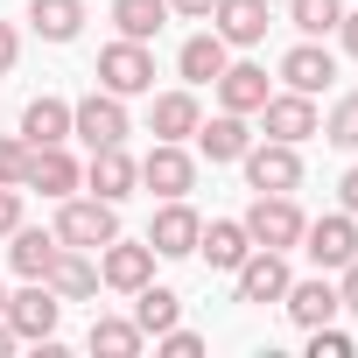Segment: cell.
Wrapping results in <instances>:
<instances>
[{
    "label": "cell",
    "mask_w": 358,
    "mask_h": 358,
    "mask_svg": "<svg viewBox=\"0 0 358 358\" xmlns=\"http://www.w3.org/2000/svg\"><path fill=\"white\" fill-rule=\"evenodd\" d=\"M246 232H253V246H274V253H288V246H302V211H295V197L288 190H260L253 204H246V218H239Z\"/></svg>",
    "instance_id": "cell-1"
},
{
    "label": "cell",
    "mask_w": 358,
    "mask_h": 358,
    "mask_svg": "<svg viewBox=\"0 0 358 358\" xmlns=\"http://www.w3.org/2000/svg\"><path fill=\"white\" fill-rule=\"evenodd\" d=\"M99 85L113 92V99H141V92H155V57H148V43H106L99 50Z\"/></svg>",
    "instance_id": "cell-2"
},
{
    "label": "cell",
    "mask_w": 358,
    "mask_h": 358,
    "mask_svg": "<svg viewBox=\"0 0 358 358\" xmlns=\"http://www.w3.org/2000/svg\"><path fill=\"white\" fill-rule=\"evenodd\" d=\"M57 239H64V246L99 253L106 239H120V218H113V204H106V197H71V204L57 211Z\"/></svg>",
    "instance_id": "cell-3"
},
{
    "label": "cell",
    "mask_w": 358,
    "mask_h": 358,
    "mask_svg": "<svg viewBox=\"0 0 358 358\" xmlns=\"http://www.w3.org/2000/svg\"><path fill=\"white\" fill-rule=\"evenodd\" d=\"M71 134H78L85 148H120V141H127V106L99 85L92 99H78V106H71Z\"/></svg>",
    "instance_id": "cell-4"
},
{
    "label": "cell",
    "mask_w": 358,
    "mask_h": 358,
    "mask_svg": "<svg viewBox=\"0 0 358 358\" xmlns=\"http://www.w3.org/2000/svg\"><path fill=\"white\" fill-rule=\"evenodd\" d=\"M197 232H204V218L183 197H162V211L148 225V246H155V260H190L197 253Z\"/></svg>",
    "instance_id": "cell-5"
},
{
    "label": "cell",
    "mask_w": 358,
    "mask_h": 358,
    "mask_svg": "<svg viewBox=\"0 0 358 358\" xmlns=\"http://www.w3.org/2000/svg\"><path fill=\"white\" fill-rule=\"evenodd\" d=\"M57 316H64V295H57L50 281H29L22 295H8V323H15V337H29V344L57 337Z\"/></svg>",
    "instance_id": "cell-6"
},
{
    "label": "cell",
    "mask_w": 358,
    "mask_h": 358,
    "mask_svg": "<svg viewBox=\"0 0 358 358\" xmlns=\"http://www.w3.org/2000/svg\"><path fill=\"white\" fill-rule=\"evenodd\" d=\"M99 281L120 288V295H134L141 281H155V246H148V239H141V246H134V239H106V246H99Z\"/></svg>",
    "instance_id": "cell-7"
},
{
    "label": "cell",
    "mask_w": 358,
    "mask_h": 358,
    "mask_svg": "<svg viewBox=\"0 0 358 358\" xmlns=\"http://www.w3.org/2000/svg\"><path fill=\"white\" fill-rule=\"evenodd\" d=\"M239 162H246V183H253V190H295V183H302L295 141H260V148H246Z\"/></svg>",
    "instance_id": "cell-8"
},
{
    "label": "cell",
    "mask_w": 358,
    "mask_h": 358,
    "mask_svg": "<svg viewBox=\"0 0 358 358\" xmlns=\"http://www.w3.org/2000/svg\"><path fill=\"white\" fill-rule=\"evenodd\" d=\"M141 183L155 197H183V190H197V162L183 155V141H155L148 162H141Z\"/></svg>",
    "instance_id": "cell-9"
},
{
    "label": "cell",
    "mask_w": 358,
    "mask_h": 358,
    "mask_svg": "<svg viewBox=\"0 0 358 358\" xmlns=\"http://www.w3.org/2000/svg\"><path fill=\"white\" fill-rule=\"evenodd\" d=\"M302 253H309L316 267H344V260L358 253V225H351V211H330V218L302 225Z\"/></svg>",
    "instance_id": "cell-10"
},
{
    "label": "cell",
    "mask_w": 358,
    "mask_h": 358,
    "mask_svg": "<svg viewBox=\"0 0 358 358\" xmlns=\"http://www.w3.org/2000/svg\"><path fill=\"white\" fill-rule=\"evenodd\" d=\"M232 274H239V302H281L288 295V260L274 246H253Z\"/></svg>",
    "instance_id": "cell-11"
},
{
    "label": "cell",
    "mask_w": 358,
    "mask_h": 358,
    "mask_svg": "<svg viewBox=\"0 0 358 358\" xmlns=\"http://www.w3.org/2000/svg\"><path fill=\"white\" fill-rule=\"evenodd\" d=\"M85 183H92V197L120 204V197H134V183H141V162L127 155V141H120V148H92V169H85Z\"/></svg>",
    "instance_id": "cell-12"
},
{
    "label": "cell",
    "mask_w": 358,
    "mask_h": 358,
    "mask_svg": "<svg viewBox=\"0 0 358 358\" xmlns=\"http://www.w3.org/2000/svg\"><path fill=\"white\" fill-rule=\"evenodd\" d=\"M85 183V169L64 155V141L57 148H29V176H22V190H43V197H71Z\"/></svg>",
    "instance_id": "cell-13"
},
{
    "label": "cell",
    "mask_w": 358,
    "mask_h": 358,
    "mask_svg": "<svg viewBox=\"0 0 358 358\" xmlns=\"http://www.w3.org/2000/svg\"><path fill=\"white\" fill-rule=\"evenodd\" d=\"M211 22H218V36H225L232 50H253V43H267V29H274L267 0H218Z\"/></svg>",
    "instance_id": "cell-14"
},
{
    "label": "cell",
    "mask_w": 358,
    "mask_h": 358,
    "mask_svg": "<svg viewBox=\"0 0 358 358\" xmlns=\"http://www.w3.org/2000/svg\"><path fill=\"white\" fill-rule=\"evenodd\" d=\"M260 120H267V141H309L316 134V99L309 92H267V106H260Z\"/></svg>",
    "instance_id": "cell-15"
},
{
    "label": "cell",
    "mask_w": 358,
    "mask_h": 358,
    "mask_svg": "<svg viewBox=\"0 0 358 358\" xmlns=\"http://www.w3.org/2000/svg\"><path fill=\"white\" fill-rule=\"evenodd\" d=\"M281 78H288V92H309V99H316V92L337 78V57H330V50L309 36V43H295V50L281 57Z\"/></svg>",
    "instance_id": "cell-16"
},
{
    "label": "cell",
    "mask_w": 358,
    "mask_h": 358,
    "mask_svg": "<svg viewBox=\"0 0 358 358\" xmlns=\"http://www.w3.org/2000/svg\"><path fill=\"white\" fill-rule=\"evenodd\" d=\"M197 253H204V260H211L218 274H232V267H239V260L253 253V232H246L239 218H211V225L197 232Z\"/></svg>",
    "instance_id": "cell-17"
},
{
    "label": "cell",
    "mask_w": 358,
    "mask_h": 358,
    "mask_svg": "<svg viewBox=\"0 0 358 358\" xmlns=\"http://www.w3.org/2000/svg\"><path fill=\"white\" fill-rule=\"evenodd\" d=\"M43 281H50V288H57L64 302H85V295L99 288V260H92L85 246H64V253L50 260V274H43Z\"/></svg>",
    "instance_id": "cell-18"
},
{
    "label": "cell",
    "mask_w": 358,
    "mask_h": 358,
    "mask_svg": "<svg viewBox=\"0 0 358 358\" xmlns=\"http://www.w3.org/2000/svg\"><path fill=\"white\" fill-rule=\"evenodd\" d=\"M176 64H183V78H190V85H218V71L232 64V43H225L218 29H204V36H190V43H183V57H176Z\"/></svg>",
    "instance_id": "cell-19"
},
{
    "label": "cell",
    "mask_w": 358,
    "mask_h": 358,
    "mask_svg": "<svg viewBox=\"0 0 358 358\" xmlns=\"http://www.w3.org/2000/svg\"><path fill=\"white\" fill-rule=\"evenodd\" d=\"M218 99H225V113H260L267 106V71L260 64H225L218 71Z\"/></svg>",
    "instance_id": "cell-20"
},
{
    "label": "cell",
    "mask_w": 358,
    "mask_h": 358,
    "mask_svg": "<svg viewBox=\"0 0 358 358\" xmlns=\"http://www.w3.org/2000/svg\"><path fill=\"white\" fill-rule=\"evenodd\" d=\"M197 148H204L211 162H239V155L253 148V134H246V113H218V120H197Z\"/></svg>",
    "instance_id": "cell-21"
},
{
    "label": "cell",
    "mask_w": 358,
    "mask_h": 358,
    "mask_svg": "<svg viewBox=\"0 0 358 358\" xmlns=\"http://www.w3.org/2000/svg\"><path fill=\"white\" fill-rule=\"evenodd\" d=\"M281 302H288V316H295L302 330H316V323H330V316L344 309V302H337V288H330L323 274H316V281H288V295H281Z\"/></svg>",
    "instance_id": "cell-22"
},
{
    "label": "cell",
    "mask_w": 358,
    "mask_h": 358,
    "mask_svg": "<svg viewBox=\"0 0 358 358\" xmlns=\"http://www.w3.org/2000/svg\"><path fill=\"white\" fill-rule=\"evenodd\" d=\"M197 92H162L155 99V113H148V127H155V141H190L197 134Z\"/></svg>",
    "instance_id": "cell-23"
},
{
    "label": "cell",
    "mask_w": 358,
    "mask_h": 358,
    "mask_svg": "<svg viewBox=\"0 0 358 358\" xmlns=\"http://www.w3.org/2000/svg\"><path fill=\"white\" fill-rule=\"evenodd\" d=\"M134 323H141V337H162L169 323H183V295L141 281V288H134Z\"/></svg>",
    "instance_id": "cell-24"
},
{
    "label": "cell",
    "mask_w": 358,
    "mask_h": 358,
    "mask_svg": "<svg viewBox=\"0 0 358 358\" xmlns=\"http://www.w3.org/2000/svg\"><path fill=\"white\" fill-rule=\"evenodd\" d=\"M22 141H29V148H57V141H71V106H64V99H29V113H22Z\"/></svg>",
    "instance_id": "cell-25"
},
{
    "label": "cell",
    "mask_w": 358,
    "mask_h": 358,
    "mask_svg": "<svg viewBox=\"0 0 358 358\" xmlns=\"http://www.w3.org/2000/svg\"><path fill=\"white\" fill-rule=\"evenodd\" d=\"M29 29L43 43H71L85 29V0H29Z\"/></svg>",
    "instance_id": "cell-26"
},
{
    "label": "cell",
    "mask_w": 358,
    "mask_h": 358,
    "mask_svg": "<svg viewBox=\"0 0 358 358\" xmlns=\"http://www.w3.org/2000/svg\"><path fill=\"white\" fill-rule=\"evenodd\" d=\"M57 253H64V239H57V232H22V225H15V246H8V260H15V274H22V281H43Z\"/></svg>",
    "instance_id": "cell-27"
},
{
    "label": "cell",
    "mask_w": 358,
    "mask_h": 358,
    "mask_svg": "<svg viewBox=\"0 0 358 358\" xmlns=\"http://www.w3.org/2000/svg\"><path fill=\"white\" fill-rule=\"evenodd\" d=\"M113 22L127 43H155L162 22H169V0H113Z\"/></svg>",
    "instance_id": "cell-28"
},
{
    "label": "cell",
    "mask_w": 358,
    "mask_h": 358,
    "mask_svg": "<svg viewBox=\"0 0 358 358\" xmlns=\"http://www.w3.org/2000/svg\"><path fill=\"white\" fill-rule=\"evenodd\" d=\"M148 337H141V323L134 316H92V351L99 358H134Z\"/></svg>",
    "instance_id": "cell-29"
},
{
    "label": "cell",
    "mask_w": 358,
    "mask_h": 358,
    "mask_svg": "<svg viewBox=\"0 0 358 358\" xmlns=\"http://www.w3.org/2000/svg\"><path fill=\"white\" fill-rule=\"evenodd\" d=\"M288 22H295L302 36H330V29L344 22V0H288Z\"/></svg>",
    "instance_id": "cell-30"
},
{
    "label": "cell",
    "mask_w": 358,
    "mask_h": 358,
    "mask_svg": "<svg viewBox=\"0 0 358 358\" xmlns=\"http://www.w3.org/2000/svg\"><path fill=\"white\" fill-rule=\"evenodd\" d=\"M323 141H330V148H358V92H344V99L330 106V120H323Z\"/></svg>",
    "instance_id": "cell-31"
},
{
    "label": "cell",
    "mask_w": 358,
    "mask_h": 358,
    "mask_svg": "<svg viewBox=\"0 0 358 358\" xmlns=\"http://www.w3.org/2000/svg\"><path fill=\"white\" fill-rule=\"evenodd\" d=\"M22 176H29V141L22 134H0V183L22 190Z\"/></svg>",
    "instance_id": "cell-32"
},
{
    "label": "cell",
    "mask_w": 358,
    "mask_h": 358,
    "mask_svg": "<svg viewBox=\"0 0 358 358\" xmlns=\"http://www.w3.org/2000/svg\"><path fill=\"white\" fill-rule=\"evenodd\" d=\"M309 358H351V337L330 330V323H316V330H309Z\"/></svg>",
    "instance_id": "cell-33"
},
{
    "label": "cell",
    "mask_w": 358,
    "mask_h": 358,
    "mask_svg": "<svg viewBox=\"0 0 358 358\" xmlns=\"http://www.w3.org/2000/svg\"><path fill=\"white\" fill-rule=\"evenodd\" d=\"M155 344H162L169 358H197V351H204V337H197V330H183V323H169V330H162Z\"/></svg>",
    "instance_id": "cell-34"
},
{
    "label": "cell",
    "mask_w": 358,
    "mask_h": 358,
    "mask_svg": "<svg viewBox=\"0 0 358 358\" xmlns=\"http://www.w3.org/2000/svg\"><path fill=\"white\" fill-rule=\"evenodd\" d=\"M15 225H22V190L0 183V239H15Z\"/></svg>",
    "instance_id": "cell-35"
},
{
    "label": "cell",
    "mask_w": 358,
    "mask_h": 358,
    "mask_svg": "<svg viewBox=\"0 0 358 358\" xmlns=\"http://www.w3.org/2000/svg\"><path fill=\"white\" fill-rule=\"evenodd\" d=\"M337 274H344V281H337V302H344V309L358 316V253H351V260H344Z\"/></svg>",
    "instance_id": "cell-36"
},
{
    "label": "cell",
    "mask_w": 358,
    "mask_h": 358,
    "mask_svg": "<svg viewBox=\"0 0 358 358\" xmlns=\"http://www.w3.org/2000/svg\"><path fill=\"white\" fill-rule=\"evenodd\" d=\"M218 0H169V15H190V22H211Z\"/></svg>",
    "instance_id": "cell-37"
},
{
    "label": "cell",
    "mask_w": 358,
    "mask_h": 358,
    "mask_svg": "<svg viewBox=\"0 0 358 358\" xmlns=\"http://www.w3.org/2000/svg\"><path fill=\"white\" fill-rule=\"evenodd\" d=\"M15 57H22V43H15V29H8V22H0V78L15 71Z\"/></svg>",
    "instance_id": "cell-38"
},
{
    "label": "cell",
    "mask_w": 358,
    "mask_h": 358,
    "mask_svg": "<svg viewBox=\"0 0 358 358\" xmlns=\"http://www.w3.org/2000/svg\"><path fill=\"white\" fill-rule=\"evenodd\" d=\"M337 204L358 218V169H344V183H337Z\"/></svg>",
    "instance_id": "cell-39"
},
{
    "label": "cell",
    "mask_w": 358,
    "mask_h": 358,
    "mask_svg": "<svg viewBox=\"0 0 358 358\" xmlns=\"http://www.w3.org/2000/svg\"><path fill=\"white\" fill-rule=\"evenodd\" d=\"M337 36H344V50L358 57V15H344V22H337Z\"/></svg>",
    "instance_id": "cell-40"
},
{
    "label": "cell",
    "mask_w": 358,
    "mask_h": 358,
    "mask_svg": "<svg viewBox=\"0 0 358 358\" xmlns=\"http://www.w3.org/2000/svg\"><path fill=\"white\" fill-rule=\"evenodd\" d=\"M15 344H22V337H15V323H8V316H0V358H8Z\"/></svg>",
    "instance_id": "cell-41"
},
{
    "label": "cell",
    "mask_w": 358,
    "mask_h": 358,
    "mask_svg": "<svg viewBox=\"0 0 358 358\" xmlns=\"http://www.w3.org/2000/svg\"><path fill=\"white\" fill-rule=\"evenodd\" d=\"M0 316H8V288H0Z\"/></svg>",
    "instance_id": "cell-42"
}]
</instances>
